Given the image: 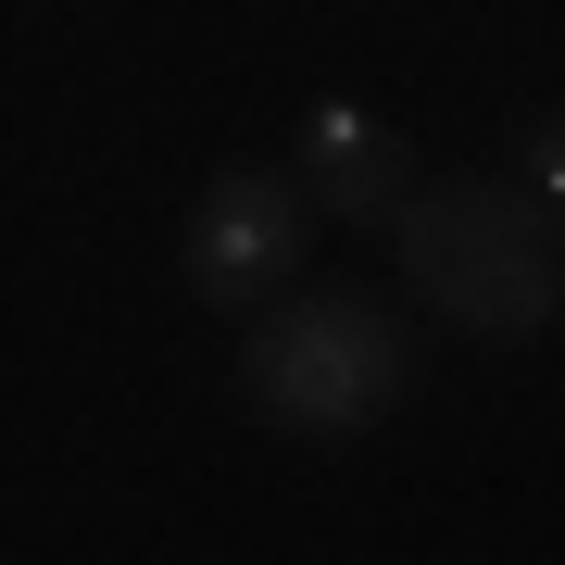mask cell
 I'll use <instances>...</instances> for the list:
<instances>
[{"label": "cell", "instance_id": "6da1fadb", "mask_svg": "<svg viewBox=\"0 0 565 565\" xmlns=\"http://www.w3.org/2000/svg\"><path fill=\"white\" fill-rule=\"evenodd\" d=\"M390 226H403L415 302H440L465 340H553L565 252H553V202H541V189H490V177L403 189Z\"/></svg>", "mask_w": 565, "mask_h": 565}, {"label": "cell", "instance_id": "7a4b0ae2", "mask_svg": "<svg viewBox=\"0 0 565 565\" xmlns=\"http://www.w3.org/2000/svg\"><path fill=\"white\" fill-rule=\"evenodd\" d=\"M239 403L289 440H352L403 403V327H390L364 289H315V302L264 315L239 340Z\"/></svg>", "mask_w": 565, "mask_h": 565}, {"label": "cell", "instance_id": "3957f363", "mask_svg": "<svg viewBox=\"0 0 565 565\" xmlns=\"http://www.w3.org/2000/svg\"><path fill=\"white\" fill-rule=\"evenodd\" d=\"M289 264H302V189L264 177V163H226L202 189V214H189V289L214 315H239L264 289H289Z\"/></svg>", "mask_w": 565, "mask_h": 565}, {"label": "cell", "instance_id": "277c9868", "mask_svg": "<svg viewBox=\"0 0 565 565\" xmlns=\"http://www.w3.org/2000/svg\"><path fill=\"white\" fill-rule=\"evenodd\" d=\"M302 189H315L340 226H390V202L415 189V151H403V126H390V114L315 102V114H302Z\"/></svg>", "mask_w": 565, "mask_h": 565}, {"label": "cell", "instance_id": "5b68a950", "mask_svg": "<svg viewBox=\"0 0 565 565\" xmlns=\"http://www.w3.org/2000/svg\"><path fill=\"white\" fill-rule=\"evenodd\" d=\"M527 189H541V202L565 189V139H553V126H527Z\"/></svg>", "mask_w": 565, "mask_h": 565}]
</instances>
